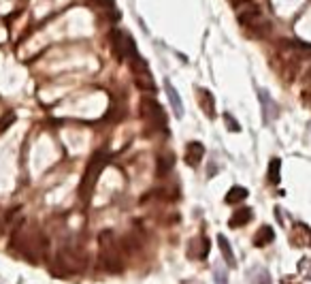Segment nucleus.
Returning <instances> with one entry per match:
<instances>
[{"mask_svg": "<svg viewBox=\"0 0 311 284\" xmlns=\"http://www.w3.org/2000/svg\"><path fill=\"white\" fill-rule=\"evenodd\" d=\"M98 246H100V265L107 271L120 273L124 269V259H122V248L115 233L102 231L98 235Z\"/></svg>", "mask_w": 311, "mask_h": 284, "instance_id": "f257e3e1", "label": "nucleus"}, {"mask_svg": "<svg viewBox=\"0 0 311 284\" xmlns=\"http://www.w3.org/2000/svg\"><path fill=\"white\" fill-rule=\"evenodd\" d=\"M107 158L109 156L105 154V152H96V154L90 158L88 167H86V173H84V180H81V195H84V197H90L92 195V190H94L100 173L105 171Z\"/></svg>", "mask_w": 311, "mask_h": 284, "instance_id": "f03ea898", "label": "nucleus"}, {"mask_svg": "<svg viewBox=\"0 0 311 284\" xmlns=\"http://www.w3.org/2000/svg\"><path fill=\"white\" fill-rule=\"evenodd\" d=\"M111 45H113V52H115V58L118 60H137L139 58V52H137V45L128 32L124 30H113L111 32Z\"/></svg>", "mask_w": 311, "mask_h": 284, "instance_id": "7ed1b4c3", "label": "nucleus"}, {"mask_svg": "<svg viewBox=\"0 0 311 284\" xmlns=\"http://www.w3.org/2000/svg\"><path fill=\"white\" fill-rule=\"evenodd\" d=\"M235 11H237V19H239V24L252 28L256 26L258 22L262 19V13H260V7L252 0H241L239 5H235Z\"/></svg>", "mask_w": 311, "mask_h": 284, "instance_id": "20e7f679", "label": "nucleus"}, {"mask_svg": "<svg viewBox=\"0 0 311 284\" xmlns=\"http://www.w3.org/2000/svg\"><path fill=\"white\" fill-rule=\"evenodd\" d=\"M139 114H141L143 120L153 122V124H164V122H167V116H164V109L160 107V103L156 98H149V96H145L141 100Z\"/></svg>", "mask_w": 311, "mask_h": 284, "instance_id": "39448f33", "label": "nucleus"}, {"mask_svg": "<svg viewBox=\"0 0 311 284\" xmlns=\"http://www.w3.org/2000/svg\"><path fill=\"white\" fill-rule=\"evenodd\" d=\"M132 73H134V81H137V86L145 92H153L156 90V84H153V77L149 73L147 64H145L143 58H137L132 60Z\"/></svg>", "mask_w": 311, "mask_h": 284, "instance_id": "423d86ee", "label": "nucleus"}, {"mask_svg": "<svg viewBox=\"0 0 311 284\" xmlns=\"http://www.w3.org/2000/svg\"><path fill=\"white\" fill-rule=\"evenodd\" d=\"M290 243H292L294 248H307L311 246V229L303 222H296L290 231Z\"/></svg>", "mask_w": 311, "mask_h": 284, "instance_id": "0eeeda50", "label": "nucleus"}, {"mask_svg": "<svg viewBox=\"0 0 311 284\" xmlns=\"http://www.w3.org/2000/svg\"><path fill=\"white\" fill-rule=\"evenodd\" d=\"M203 156H205V146L199 144V141H190V144L185 146V162H188L190 167H199Z\"/></svg>", "mask_w": 311, "mask_h": 284, "instance_id": "6e6552de", "label": "nucleus"}, {"mask_svg": "<svg viewBox=\"0 0 311 284\" xmlns=\"http://www.w3.org/2000/svg\"><path fill=\"white\" fill-rule=\"evenodd\" d=\"M209 255V239L207 237H196L188 246V257L190 259H205Z\"/></svg>", "mask_w": 311, "mask_h": 284, "instance_id": "1a4fd4ad", "label": "nucleus"}, {"mask_svg": "<svg viewBox=\"0 0 311 284\" xmlns=\"http://www.w3.org/2000/svg\"><path fill=\"white\" fill-rule=\"evenodd\" d=\"M252 218H254V211L247 207V205H241V207L230 216L228 225H230V229H239V227H245L247 222H252Z\"/></svg>", "mask_w": 311, "mask_h": 284, "instance_id": "9d476101", "label": "nucleus"}, {"mask_svg": "<svg viewBox=\"0 0 311 284\" xmlns=\"http://www.w3.org/2000/svg\"><path fill=\"white\" fill-rule=\"evenodd\" d=\"M173 167H175V154H171V152H162V154L158 156V160H156V173H158V178H164L169 171H173Z\"/></svg>", "mask_w": 311, "mask_h": 284, "instance_id": "9b49d317", "label": "nucleus"}, {"mask_svg": "<svg viewBox=\"0 0 311 284\" xmlns=\"http://www.w3.org/2000/svg\"><path fill=\"white\" fill-rule=\"evenodd\" d=\"M164 90H167V96L173 105V111H175V118H183V105H181V98H179V92L175 90V86L167 79L164 81Z\"/></svg>", "mask_w": 311, "mask_h": 284, "instance_id": "f8f14e48", "label": "nucleus"}, {"mask_svg": "<svg viewBox=\"0 0 311 284\" xmlns=\"http://www.w3.org/2000/svg\"><path fill=\"white\" fill-rule=\"evenodd\" d=\"M217 246H220V252H222V257L226 261V265L230 269H235L237 267V259H235V252L230 248V241H228L224 235H217Z\"/></svg>", "mask_w": 311, "mask_h": 284, "instance_id": "ddd939ff", "label": "nucleus"}, {"mask_svg": "<svg viewBox=\"0 0 311 284\" xmlns=\"http://www.w3.org/2000/svg\"><path fill=\"white\" fill-rule=\"evenodd\" d=\"M275 239V231L268 227V225H264V227H260L256 231V235H254V246L256 248H264V246H268Z\"/></svg>", "mask_w": 311, "mask_h": 284, "instance_id": "4468645a", "label": "nucleus"}, {"mask_svg": "<svg viewBox=\"0 0 311 284\" xmlns=\"http://www.w3.org/2000/svg\"><path fill=\"white\" fill-rule=\"evenodd\" d=\"M258 96H260V100H262V111H264V122L266 124H271L273 122V118L277 116V107H275V103L271 100V96H268L264 90H258Z\"/></svg>", "mask_w": 311, "mask_h": 284, "instance_id": "2eb2a0df", "label": "nucleus"}, {"mask_svg": "<svg viewBox=\"0 0 311 284\" xmlns=\"http://www.w3.org/2000/svg\"><path fill=\"white\" fill-rule=\"evenodd\" d=\"M245 199H247V188H243V186H232L224 197V201L228 203V205H237V203H241Z\"/></svg>", "mask_w": 311, "mask_h": 284, "instance_id": "dca6fc26", "label": "nucleus"}, {"mask_svg": "<svg viewBox=\"0 0 311 284\" xmlns=\"http://www.w3.org/2000/svg\"><path fill=\"white\" fill-rule=\"evenodd\" d=\"M199 96H201V107L203 111L209 118H215V103H213V94L209 90H199Z\"/></svg>", "mask_w": 311, "mask_h": 284, "instance_id": "f3484780", "label": "nucleus"}, {"mask_svg": "<svg viewBox=\"0 0 311 284\" xmlns=\"http://www.w3.org/2000/svg\"><path fill=\"white\" fill-rule=\"evenodd\" d=\"M250 282L252 284H271V276L264 267H254L250 271Z\"/></svg>", "mask_w": 311, "mask_h": 284, "instance_id": "a211bd4d", "label": "nucleus"}, {"mask_svg": "<svg viewBox=\"0 0 311 284\" xmlns=\"http://www.w3.org/2000/svg\"><path fill=\"white\" fill-rule=\"evenodd\" d=\"M279 169H282V160H279V158H271V162H268V180H271L273 184H279V180H282Z\"/></svg>", "mask_w": 311, "mask_h": 284, "instance_id": "6ab92c4d", "label": "nucleus"}, {"mask_svg": "<svg viewBox=\"0 0 311 284\" xmlns=\"http://www.w3.org/2000/svg\"><path fill=\"white\" fill-rule=\"evenodd\" d=\"M298 273H303V278L311 280V257H305L298 261Z\"/></svg>", "mask_w": 311, "mask_h": 284, "instance_id": "aec40b11", "label": "nucleus"}, {"mask_svg": "<svg viewBox=\"0 0 311 284\" xmlns=\"http://www.w3.org/2000/svg\"><path fill=\"white\" fill-rule=\"evenodd\" d=\"M213 276H215V282H217V284H228V276H226V271H222L220 265L213 269Z\"/></svg>", "mask_w": 311, "mask_h": 284, "instance_id": "412c9836", "label": "nucleus"}, {"mask_svg": "<svg viewBox=\"0 0 311 284\" xmlns=\"http://www.w3.org/2000/svg\"><path fill=\"white\" fill-rule=\"evenodd\" d=\"M224 120H226V124H228V128H230L232 133H239V130H241V126L237 124V122H235V118H232L230 114H226V116H224Z\"/></svg>", "mask_w": 311, "mask_h": 284, "instance_id": "4be33fe9", "label": "nucleus"}, {"mask_svg": "<svg viewBox=\"0 0 311 284\" xmlns=\"http://www.w3.org/2000/svg\"><path fill=\"white\" fill-rule=\"evenodd\" d=\"M3 120H5V122H0V133H3V130H7V128L15 122V114H7Z\"/></svg>", "mask_w": 311, "mask_h": 284, "instance_id": "5701e85b", "label": "nucleus"}, {"mask_svg": "<svg viewBox=\"0 0 311 284\" xmlns=\"http://www.w3.org/2000/svg\"><path fill=\"white\" fill-rule=\"evenodd\" d=\"M94 5H98L102 9H113V0H94Z\"/></svg>", "mask_w": 311, "mask_h": 284, "instance_id": "b1692460", "label": "nucleus"}, {"mask_svg": "<svg viewBox=\"0 0 311 284\" xmlns=\"http://www.w3.org/2000/svg\"><path fill=\"white\" fill-rule=\"evenodd\" d=\"M305 86L311 88V68H309V73H307V77H305Z\"/></svg>", "mask_w": 311, "mask_h": 284, "instance_id": "393cba45", "label": "nucleus"}, {"mask_svg": "<svg viewBox=\"0 0 311 284\" xmlns=\"http://www.w3.org/2000/svg\"><path fill=\"white\" fill-rule=\"evenodd\" d=\"M181 284H201L199 280H185V282H181Z\"/></svg>", "mask_w": 311, "mask_h": 284, "instance_id": "a878e982", "label": "nucleus"}]
</instances>
